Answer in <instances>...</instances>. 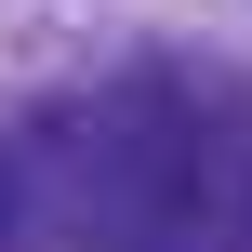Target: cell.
Wrapping results in <instances>:
<instances>
[{"mask_svg":"<svg viewBox=\"0 0 252 252\" xmlns=\"http://www.w3.org/2000/svg\"><path fill=\"white\" fill-rule=\"evenodd\" d=\"M0 213H13V159H0Z\"/></svg>","mask_w":252,"mask_h":252,"instance_id":"1","label":"cell"}]
</instances>
